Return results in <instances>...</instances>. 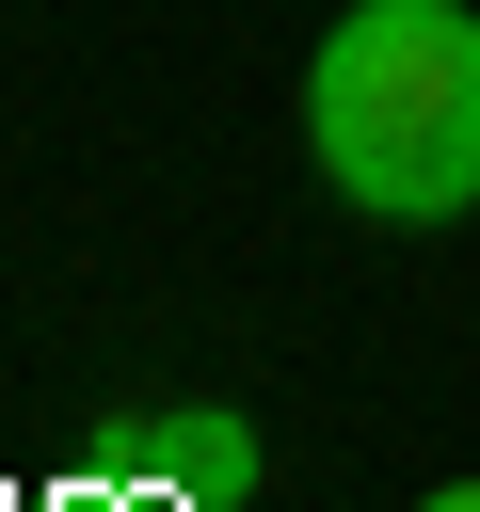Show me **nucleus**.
Instances as JSON below:
<instances>
[{"mask_svg":"<svg viewBox=\"0 0 480 512\" xmlns=\"http://www.w3.org/2000/svg\"><path fill=\"white\" fill-rule=\"evenodd\" d=\"M304 144L368 224L480 208V16L464 0H352L304 64Z\"/></svg>","mask_w":480,"mask_h":512,"instance_id":"f257e3e1","label":"nucleus"},{"mask_svg":"<svg viewBox=\"0 0 480 512\" xmlns=\"http://www.w3.org/2000/svg\"><path fill=\"white\" fill-rule=\"evenodd\" d=\"M416 512H480V480H432V496H416Z\"/></svg>","mask_w":480,"mask_h":512,"instance_id":"f03ea898","label":"nucleus"}]
</instances>
